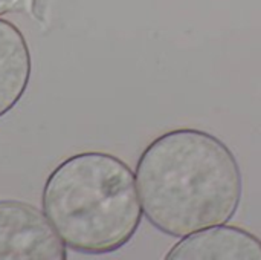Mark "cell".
<instances>
[{"label": "cell", "mask_w": 261, "mask_h": 260, "mask_svg": "<svg viewBox=\"0 0 261 260\" xmlns=\"http://www.w3.org/2000/svg\"><path fill=\"white\" fill-rule=\"evenodd\" d=\"M135 176L144 216L171 238L228 224L242 204L237 156L200 129L180 127L154 138L141 153Z\"/></svg>", "instance_id": "1"}, {"label": "cell", "mask_w": 261, "mask_h": 260, "mask_svg": "<svg viewBox=\"0 0 261 260\" xmlns=\"http://www.w3.org/2000/svg\"><path fill=\"white\" fill-rule=\"evenodd\" d=\"M66 259L67 247L44 211L21 201H0V260Z\"/></svg>", "instance_id": "3"}, {"label": "cell", "mask_w": 261, "mask_h": 260, "mask_svg": "<svg viewBox=\"0 0 261 260\" xmlns=\"http://www.w3.org/2000/svg\"><path fill=\"white\" fill-rule=\"evenodd\" d=\"M23 0H0V15L9 14L12 11H15Z\"/></svg>", "instance_id": "6"}, {"label": "cell", "mask_w": 261, "mask_h": 260, "mask_svg": "<svg viewBox=\"0 0 261 260\" xmlns=\"http://www.w3.org/2000/svg\"><path fill=\"white\" fill-rule=\"evenodd\" d=\"M41 207L66 247L89 256L125 247L144 218L133 170L106 152H81L60 162L44 182Z\"/></svg>", "instance_id": "2"}, {"label": "cell", "mask_w": 261, "mask_h": 260, "mask_svg": "<svg viewBox=\"0 0 261 260\" xmlns=\"http://www.w3.org/2000/svg\"><path fill=\"white\" fill-rule=\"evenodd\" d=\"M32 58L23 32L0 17V118L9 113L28 90Z\"/></svg>", "instance_id": "5"}, {"label": "cell", "mask_w": 261, "mask_h": 260, "mask_svg": "<svg viewBox=\"0 0 261 260\" xmlns=\"http://www.w3.org/2000/svg\"><path fill=\"white\" fill-rule=\"evenodd\" d=\"M167 260H261V241L234 225H214L180 238Z\"/></svg>", "instance_id": "4"}]
</instances>
